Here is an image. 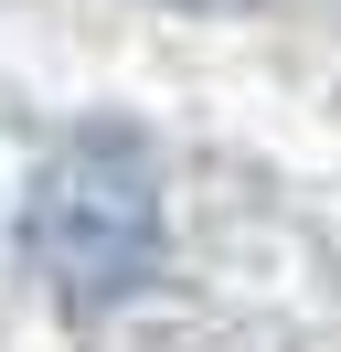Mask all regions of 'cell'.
<instances>
[{"label":"cell","mask_w":341,"mask_h":352,"mask_svg":"<svg viewBox=\"0 0 341 352\" xmlns=\"http://www.w3.org/2000/svg\"><path fill=\"white\" fill-rule=\"evenodd\" d=\"M21 245L54 278V299L75 309H118L128 288H149L160 267V171L128 129H85L32 171L21 203Z\"/></svg>","instance_id":"1"}]
</instances>
